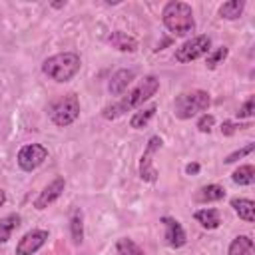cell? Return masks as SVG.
<instances>
[{
  "mask_svg": "<svg viewBox=\"0 0 255 255\" xmlns=\"http://www.w3.org/2000/svg\"><path fill=\"white\" fill-rule=\"evenodd\" d=\"M159 90V80L155 76H145L131 92H128V96H124L120 102L116 104H110L102 110V116L106 120H116L120 116H124L126 112L133 110V108H139L143 102H147L151 96H155V92Z\"/></svg>",
  "mask_w": 255,
  "mask_h": 255,
  "instance_id": "6da1fadb",
  "label": "cell"
},
{
  "mask_svg": "<svg viewBox=\"0 0 255 255\" xmlns=\"http://www.w3.org/2000/svg\"><path fill=\"white\" fill-rule=\"evenodd\" d=\"M229 255H253V239L249 235H237L229 245Z\"/></svg>",
  "mask_w": 255,
  "mask_h": 255,
  "instance_id": "d6986e66",
  "label": "cell"
},
{
  "mask_svg": "<svg viewBox=\"0 0 255 255\" xmlns=\"http://www.w3.org/2000/svg\"><path fill=\"white\" fill-rule=\"evenodd\" d=\"M161 143L163 141H161L159 135H151L147 139V145H145L143 153H141V159H139V177L143 181H147V183L157 181V169L153 167V155L159 151Z\"/></svg>",
  "mask_w": 255,
  "mask_h": 255,
  "instance_id": "52a82bcc",
  "label": "cell"
},
{
  "mask_svg": "<svg viewBox=\"0 0 255 255\" xmlns=\"http://www.w3.org/2000/svg\"><path fill=\"white\" fill-rule=\"evenodd\" d=\"M161 20H163V26L175 36H185V34L193 32V28H195V18H193L191 6L187 2H179V0L167 2L163 6Z\"/></svg>",
  "mask_w": 255,
  "mask_h": 255,
  "instance_id": "7a4b0ae2",
  "label": "cell"
},
{
  "mask_svg": "<svg viewBox=\"0 0 255 255\" xmlns=\"http://www.w3.org/2000/svg\"><path fill=\"white\" fill-rule=\"evenodd\" d=\"M48 241L46 229H32L22 235V239L16 245V255H34L44 243Z\"/></svg>",
  "mask_w": 255,
  "mask_h": 255,
  "instance_id": "9c48e42d",
  "label": "cell"
},
{
  "mask_svg": "<svg viewBox=\"0 0 255 255\" xmlns=\"http://www.w3.org/2000/svg\"><path fill=\"white\" fill-rule=\"evenodd\" d=\"M155 112H157V106H155V104H151V106H147V108L135 112V114L131 116V120H129V126H131L133 129H141V128H145L147 122L155 116Z\"/></svg>",
  "mask_w": 255,
  "mask_h": 255,
  "instance_id": "ffe728a7",
  "label": "cell"
},
{
  "mask_svg": "<svg viewBox=\"0 0 255 255\" xmlns=\"http://www.w3.org/2000/svg\"><path fill=\"white\" fill-rule=\"evenodd\" d=\"M253 112H255V100H253V96H251V98H247V102H245L235 114H237V118H251Z\"/></svg>",
  "mask_w": 255,
  "mask_h": 255,
  "instance_id": "83f0119b",
  "label": "cell"
},
{
  "mask_svg": "<svg viewBox=\"0 0 255 255\" xmlns=\"http://www.w3.org/2000/svg\"><path fill=\"white\" fill-rule=\"evenodd\" d=\"M245 10V2L243 0H229V2H223L219 6V16L225 18V20H237Z\"/></svg>",
  "mask_w": 255,
  "mask_h": 255,
  "instance_id": "ac0fdd59",
  "label": "cell"
},
{
  "mask_svg": "<svg viewBox=\"0 0 255 255\" xmlns=\"http://www.w3.org/2000/svg\"><path fill=\"white\" fill-rule=\"evenodd\" d=\"M64 187H66L64 177H56V179H52V181H50V183L40 191V195L36 197L34 207H36V209H46L48 205H52V203L62 195Z\"/></svg>",
  "mask_w": 255,
  "mask_h": 255,
  "instance_id": "30bf717a",
  "label": "cell"
},
{
  "mask_svg": "<svg viewBox=\"0 0 255 255\" xmlns=\"http://www.w3.org/2000/svg\"><path fill=\"white\" fill-rule=\"evenodd\" d=\"M4 203H6V191H4L2 187H0V207H2Z\"/></svg>",
  "mask_w": 255,
  "mask_h": 255,
  "instance_id": "f546056e",
  "label": "cell"
},
{
  "mask_svg": "<svg viewBox=\"0 0 255 255\" xmlns=\"http://www.w3.org/2000/svg\"><path fill=\"white\" fill-rule=\"evenodd\" d=\"M211 48V40L209 36H195L187 42H183L177 50H175V60L179 64H187V62H193L201 56H205Z\"/></svg>",
  "mask_w": 255,
  "mask_h": 255,
  "instance_id": "8992f818",
  "label": "cell"
},
{
  "mask_svg": "<svg viewBox=\"0 0 255 255\" xmlns=\"http://www.w3.org/2000/svg\"><path fill=\"white\" fill-rule=\"evenodd\" d=\"M70 231H72V239L74 243H82L84 241V215L82 209H74L70 215Z\"/></svg>",
  "mask_w": 255,
  "mask_h": 255,
  "instance_id": "44dd1931",
  "label": "cell"
},
{
  "mask_svg": "<svg viewBox=\"0 0 255 255\" xmlns=\"http://www.w3.org/2000/svg\"><path fill=\"white\" fill-rule=\"evenodd\" d=\"M48 157V149L40 143H28L24 147H20L18 151V165L24 171H34L36 167H40Z\"/></svg>",
  "mask_w": 255,
  "mask_h": 255,
  "instance_id": "ba28073f",
  "label": "cell"
},
{
  "mask_svg": "<svg viewBox=\"0 0 255 255\" xmlns=\"http://www.w3.org/2000/svg\"><path fill=\"white\" fill-rule=\"evenodd\" d=\"M108 42L114 46V48H118L120 52H135L137 50V42H135V38L133 36H128L126 32H112L110 36H108Z\"/></svg>",
  "mask_w": 255,
  "mask_h": 255,
  "instance_id": "5bb4252c",
  "label": "cell"
},
{
  "mask_svg": "<svg viewBox=\"0 0 255 255\" xmlns=\"http://www.w3.org/2000/svg\"><path fill=\"white\" fill-rule=\"evenodd\" d=\"M231 207L233 211L247 223H253L255 221V203L247 197H233L231 199Z\"/></svg>",
  "mask_w": 255,
  "mask_h": 255,
  "instance_id": "4fadbf2b",
  "label": "cell"
},
{
  "mask_svg": "<svg viewBox=\"0 0 255 255\" xmlns=\"http://www.w3.org/2000/svg\"><path fill=\"white\" fill-rule=\"evenodd\" d=\"M78 116H80V100L76 94H66L50 106V118L60 128L72 126L78 120Z\"/></svg>",
  "mask_w": 255,
  "mask_h": 255,
  "instance_id": "5b68a950",
  "label": "cell"
},
{
  "mask_svg": "<svg viewBox=\"0 0 255 255\" xmlns=\"http://www.w3.org/2000/svg\"><path fill=\"white\" fill-rule=\"evenodd\" d=\"M255 149V143H247L245 147H241V149H237V151H233V153H229L227 157H225V163H233V161H237V159H241V157H245L247 153H251Z\"/></svg>",
  "mask_w": 255,
  "mask_h": 255,
  "instance_id": "4316f807",
  "label": "cell"
},
{
  "mask_svg": "<svg viewBox=\"0 0 255 255\" xmlns=\"http://www.w3.org/2000/svg\"><path fill=\"white\" fill-rule=\"evenodd\" d=\"M245 128H251V124L249 122L247 124H241V122H223L221 124V133L223 135H233L235 131L245 129Z\"/></svg>",
  "mask_w": 255,
  "mask_h": 255,
  "instance_id": "d4e9b609",
  "label": "cell"
},
{
  "mask_svg": "<svg viewBox=\"0 0 255 255\" xmlns=\"http://www.w3.org/2000/svg\"><path fill=\"white\" fill-rule=\"evenodd\" d=\"M231 179H233V183H237V185H251V183L255 181V167H253V165H239V167L233 171Z\"/></svg>",
  "mask_w": 255,
  "mask_h": 255,
  "instance_id": "7402d4cb",
  "label": "cell"
},
{
  "mask_svg": "<svg viewBox=\"0 0 255 255\" xmlns=\"http://www.w3.org/2000/svg\"><path fill=\"white\" fill-rule=\"evenodd\" d=\"M195 221L205 227V229H217L221 225V217H219V211L213 209V207H207V209H199L195 211Z\"/></svg>",
  "mask_w": 255,
  "mask_h": 255,
  "instance_id": "2e32d148",
  "label": "cell"
},
{
  "mask_svg": "<svg viewBox=\"0 0 255 255\" xmlns=\"http://www.w3.org/2000/svg\"><path fill=\"white\" fill-rule=\"evenodd\" d=\"M197 171H199V163H187L185 165V173L187 175H195Z\"/></svg>",
  "mask_w": 255,
  "mask_h": 255,
  "instance_id": "f1b7e54d",
  "label": "cell"
},
{
  "mask_svg": "<svg viewBox=\"0 0 255 255\" xmlns=\"http://www.w3.org/2000/svg\"><path fill=\"white\" fill-rule=\"evenodd\" d=\"M227 54H229V50H227L225 46L217 48L213 54H209V56H207V62H205V66H207V68H211V70H213V68H217V66H219V64H221L225 58H227Z\"/></svg>",
  "mask_w": 255,
  "mask_h": 255,
  "instance_id": "cb8c5ba5",
  "label": "cell"
},
{
  "mask_svg": "<svg viewBox=\"0 0 255 255\" xmlns=\"http://www.w3.org/2000/svg\"><path fill=\"white\" fill-rule=\"evenodd\" d=\"M80 66H82V60L76 52H62L46 58L42 64V72L50 80L62 84V82H70L80 72Z\"/></svg>",
  "mask_w": 255,
  "mask_h": 255,
  "instance_id": "3957f363",
  "label": "cell"
},
{
  "mask_svg": "<svg viewBox=\"0 0 255 255\" xmlns=\"http://www.w3.org/2000/svg\"><path fill=\"white\" fill-rule=\"evenodd\" d=\"M213 126H215V118H213L211 114H203V116L199 118V122H197V129H199L201 133H209V131L213 129Z\"/></svg>",
  "mask_w": 255,
  "mask_h": 255,
  "instance_id": "484cf974",
  "label": "cell"
},
{
  "mask_svg": "<svg viewBox=\"0 0 255 255\" xmlns=\"http://www.w3.org/2000/svg\"><path fill=\"white\" fill-rule=\"evenodd\" d=\"M133 78H135V72H133V70H118V72L112 76L110 84H108L110 94H112V96H122V94L128 90V86L131 84Z\"/></svg>",
  "mask_w": 255,
  "mask_h": 255,
  "instance_id": "7c38bea8",
  "label": "cell"
},
{
  "mask_svg": "<svg viewBox=\"0 0 255 255\" xmlns=\"http://www.w3.org/2000/svg\"><path fill=\"white\" fill-rule=\"evenodd\" d=\"M20 221L22 219H20L18 213H10V215H6V217L0 219V245L6 243L12 237V233L20 227Z\"/></svg>",
  "mask_w": 255,
  "mask_h": 255,
  "instance_id": "e0dca14e",
  "label": "cell"
},
{
  "mask_svg": "<svg viewBox=\"0 0 255 255\" xmlns=\"http://www.w3.org/2000/svg\"><path fill=\"white\" fill-rule=\"evenodd\" d=\"M211 104V98L205 90H191L183 92L173 102V114L179 120H191L199 112H205Z\"/></svg>",
  "mask_w": 255,
  "mask_h": 255,
  "instance_id": "277c9868",
  "label": "cell"
},
{
  "mask_svg": "<svg viewBox=\"0 0 255 255\" xmlns=\"http://www.w3.org/2000/svg\"><path fill=\"white\" fill-rule=\"evenodd\" d=\"M225 197V189L217 183H209V185H203L199 187V191L195 193V199L199 203H211V201H221Z\"/></svg>",
  "mask_w": 255,
  "mask_h": 255,
  "instance_id": "9a60e30c",
  "label": "cell"
},
{
  "mask_svg": "<svg viewBox=\"0 0 255 255\" xmlns=\"http://www.w3.org/2000/svg\"><path fill=\"white\" fill-rule=\"evenodd\" d=\"M116 253H118V255H145V253L141 251V247H139L135 241L128 239V237H122V239L118 241Z\"/></svg>",
  "mask_w": 255,
  "mask_h": 255,
  "instance_id": "603a6c76",
  "label": "cell"
},
{
  "mask_svg": "<svg viewBox=\"0 0 255 255\" xmlns=\"http://www.w3.org/2000/svg\"><path fill=\"white\" fill-rule=\"evenodd\" d=\"M161 223L165 225V243L171 249H179L185 245V231L181 227V223L173 217H161Z\"/></svg>",
  "mask_w": 255,
  "mask_h": 255,
  "instance_id": "8fae6325",
  "label": "cell"
}]
</instances>
